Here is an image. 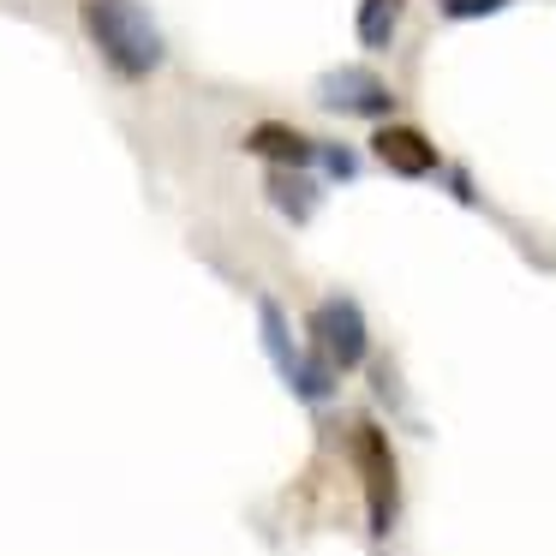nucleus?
<instances>
[{"mask_svg":"<svg viewBox=\"0 0 556 556\" xmlns=\"http://www.w3.org/2000/svg\"><path fill=\"white\" fill-rule=\"evenodd\" d=\"M78 30L121 85H144L168 66V37L144 0H78Z\"/></svg>","mask_w":556,"mask_h":556,"instance_id":"nucleus-1","label":"nucleus"},{"mask_svg":"<svg viewBox=\"0 0 556 556\" xmlns=\"http://www.w3.org/2000/svg\"><path fill=\"white\" fill-rule=\"evenodd\" d=\"M353 467L365 484V515H371V539H389L401 515V467H395V443L377 419L353 425Z\"/></svg>","mask_w":556,"mask_h":556,"instance_id":"nucleus-2","label":"nucleus"},{"mask_svg":"<svg viewBox=\"0 0 556 556\" xmlns=\"http://www.w3.org/2000/svg\"><path fill=\"white\" fill-rule=\"evenodd\" d=\"M257 329H264L269 365L281 371V383H288L293 395H300V401H329V395H336V371H329L312 348L293 341V329H288V317H281L276 300H257Z\"/></svg>","mask_w":556,"mask_h":556,"instance_id":"nucleus-3","label":"nucleus"},{"mask_svg":"<svg viewBox=\"0 0 556 556\" xmlns=\"http://www.w3.org/2000/svg\"><path fill=\"white\" fill-rule=\"evenodd\" d=\"M312 353L329 365V371H359L365 359H371V324H365L359 300H348V293H329V300H317L312 312Z\"/></svg>","mask_w":556,"mask_h":556,"instance_id":"nucleus-4","label":"nucleus"},{"mask_svg":"<svg viewBox=\"0 0 556 556\" xmlns=\"http://www.w3.org/2000/svg\"><path fill=\"white\" fill-rule=\"evenodd\" d=\"M317 109L348 114V121H389L395 114V90L371 66H336V73L317 78Z\"/></svg>","mask_w":556,"mask_h":556,"instance_id":"nucleus-5","label":"nucleus"},{"mask_svg":"<svg viewBox=\"0 0 556 556\" xmlns=\"http://www.w3.org/2000/svg\"><path fill=\"white\" fill-rule=\"evenodd\" d=\"M371 156L383 162L389 174H401V180H431V174L443 168L437 144L419 132V126H407V121H377V132H371Z\"/></svg>","mask_w":556,"mask_h":556,"instance_id":"nucleus-6","label":"nucleus"},{"mask_svg":"<svg viewBox=\"0 0 556 556\" xmlns=\"http://www.w3.org/2000/svg\"><path fill=\"white\" fill-rule=\"evenodd\" d=\"M240 150L257 162H269V168H312L317 162V138L300 132V126H288V121H257L252 132L240 138Z\"/></svg>","mask_w":556,"mask_h":556,"instance_id":"nucleus-7","label":"nucleus"},{"mask_svg":"<svg viewBox=\"0 0 556 556\" xmlns=\"http://www.w3.org/2000/svg\"><path fill=\"white\" fill-rule=\"evenodd\" d=\"M264 198H269V204H276L288 222H312V210H317V198H324V186H317L305 168H269Z\"/></svg>","mask_w":556,"mask_h":556,"instance_id":"nucleus-8","label":"nucleus"},{"mask_svg":"<svg viewBox=\"0 0 556 556\" xmlns=\"http://www.w3.org/2000/svg\"><path fill=\"white\" fill-rule=\"evenodd\" d=\"M401 18H407V0H359V13H353V37H359V49L365 54L395 49Z\"/></svg>","mask_w":556,"mask_h":556,"instance_id":"nucleus-9","label":"nucleus"},{"mask_svg":"<svg viewBox=\"0 0 556 556\" xmlns=\"http://www.w3.org/2000/svg\"><path fill=\"white\" fill-rule=\"evenodd\" d=\"M503 7H515V0H437V13H443L448 25H472V18H491V13H503Z\"/></svg>","mask_w":556,"mask_h":556,"instance_id":"nucleus-10","label":"nucleus"},{"mask_svg":"<svg viewBox=\"0 0 556 556\" xmlns=\"http://www.w3.org/2000/svg\"><path fill=\"white\" fill-rule=\"evenodd\" d=\"M317 168H324V180L348 186L353 174H359V156H353L348 144H317Z\"/></svg>","mask_w":556,"mask_h":556,"instance_id":"nucleus-11","label":"nucleus"}]
</instances>
